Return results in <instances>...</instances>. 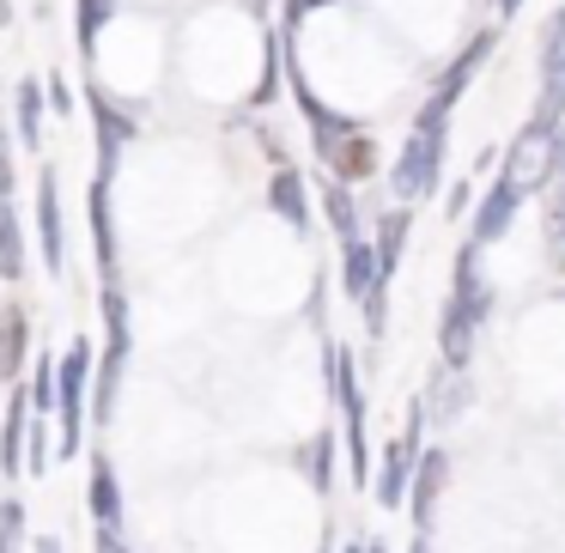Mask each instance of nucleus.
Segmentation results:
<instances>
[{"label":"nucleus","instance_id":"nucleus-1","mask_svg":"<svg viewBox=\"0 0 565 553\" xmlns=\"http://www.w3.org/2000/svg\"><path fill=\"white\" fill-rule=\"evenodd\" d=\"M310 128H317V152H322L334 183H365V177H377V147H371V135H359L347 116L322 110Z\"/></svg>","mask_w":565,"mask_h":553},{"label":"nucleus","instance_id":"nucleus-2","mask_svg":"<svg viewBox=\"0 0 565 553\" xmlns=\"http://www.w3.org/2000/svg\"><path fill=\"white\" fill-rule=\"evenodd\" d=\"M492 50H499V31H475V38H468V50L456 55V62L444 67V79L426 92V104H419L414 128H450L456 98H462V92H468V79H475L480 67H487V55H492Z\"/></svg>","mask_w":565,"mask_h":553},{"label":"nucleus","instance_id":"nucleus-3","mask_svg":"<svg viewBox=\"0 0 565 553\" xmlns=\"http://www.w3.org/2000/svg\"><path fill=\"white\" fill-rule=\"evenodd\" d=\"M86 383H92V341H74L55 365V414H62V456H79V432H86Z\"/></svg>","mask_w":565,"mask_h":553},{"label":"nucleus","instance_id":"nucleus-4","mask_svg":"<svg viewBox=\"0 0 565 553\" xmlns=\"http://www.w3.org/2000/svg\"><path fill=\"white\" fill-rule=\"evenodd\" d=\"M438 177H444V128H414L407 147L395 152V171H390L395 201H402V208L426 201L431 189H438Z\"/></svg>","mask_w":565,"mask_h":553},{"label":"nucleus","instance_id":"nucleus-5","mask_svg":"<svg viewBox=\"0 0 565 553\" xmlns=\"http://www.w3.org/2000/svg\"><path fill=\"white\" fill-rule=\"evenodd\" d=\"M565 128V123H559ZM559 128H541L529 123L523 135H516V147L504 152V183H516L523 195H535V189H547L553 177H559Z\"/></svg>","mask_w":565,"mask_h":553},{"label":"nucleus","instance_id":"nucleus-6","mask_svg":"<svg viewBox=\"0 0 565 553\" xmlns=\"http://www.w3.org/2000/svg\"><path fill=\"white\" fill-rule=\"evenodd\" d=\"M529 123H541V128L565 123V7L541 25V98Z\"/></svg>","mask_w":565,"mask_h":553},{"label":"nucleus","instance_id":"nucleus-7","mask_svg":"<svg viewBox=\"0 0 565 553\" xmlns=\"http://www.w3.org/2000/svg\"><path fill=\"white\" fill-rule=\"evenodd\" d=\"M419 426H426V407L414 402L407 414V432L383 444V462H377V504H407V480H414V462H419Z\"/></svg>","mask_w":565,"mask_h":553},{"label":"nucleus","instance_id":"nucleus-8","mask_svg":"<svg viewBox=\"0 0 565 553\" xmlns=\"http://www.w3.org/2000/svg\"><path fill=\"white\" fill-rule=\"evenodd\" d=\"M444 487H450V450H419V462H414V480H407V517H414V529L426 535L431 529V517H438V499H444Z\"/></svg>","mask_w":565,"mask_h":553},{"label":"nucleus","instance_id":"nucleus-9","mask_svg":"<svg viewBox=\"0 0 565 553\" xmlns=\"http://www.w3.org/2000/svg\"><path fill=\"white\" fill-rule=\"evenodd\" d=\"M38 249H43V268L50 274L67 268V225H62V183H55V164L38 171Z\"/></svg>","mask_w":565,"mask_h":553},{"label":"nucleus","instance_id":"nucleus-10","mask_svg":"<svg viewBox=\"0 0 565 553\" xmlns=\"http://www.w3.org/2000/svg\"><path fill=\"white\" fill-rule=\"evenodd\" d=\"M341 286L353 305H371L377 293H390V280H383L377 268V249L365 244V237H341Z\"/></svg>","mask_w":565,"mask_h":553},{"label":"nucleus","instance_id":"nucleus-11","mask_svg":"<svg viewBox=\"0 0 565 553\" xmlns=\"http://www.w3.org/2000/svg\"><path fill=\"white\" fill-rule=\"evenodd\" d=\"M516 208H523V189L516 183H492L487 195L475 201V225H468V237H475V244H499L504 232H511V220H516Z\"/></svg>","mask_w":565,"mask_h":553},{"label":"nucleus","instance_id":"nucleus-12","mask_svg":"<svg viewBox=\"0 0 565 553\" xmlns=\"http://www.w3.org/2000/svg\"><path fill=\"white\" fill-rule=\"evenodd\" d=\"M475 341H480V317L462 305V298H444V317H438L444 365H450V371H468V359H475Z\"/></svg>","mask_w":565,"mask_h":553},{"label":"nucleus","instance_id":"nucleus-13","mask_svg":"<svg viewBox=\"0 0 565 553\" xmlns=\"http://www.w3.org/2000/svg\"><path fill=\"white\" fill-rule=\"evenodd\" d=\"M92 116H98V177H116V159L135 140V123L104 98V86H92Z\"/></svg>","mask_w":565,"mask_h":553},{"label":"nucleus","instance_id":"nucleus-14","mask_svg":"<svg viewBox=\"0 0 565 553\" xmlns=\"http://www.w3.org/2000/svg\"><path fill=\"white\" fill-rule=\"evenodd\" d=\"M86 504L104 529H122V487H116V462L104 450H92V475H86Z\"/></svg>","mask_w":565,"mask_h":553},{"label":"nucleus","instance_id":"nucleus-15","mask_svg":"<svg viewBox=\"0 0 565 553\" xmlns=\"http://www.w3.org/2000/svg\"><path fill=\"white\" fill-rule=\"evenodd\" d=\"M86 213H92V244H98V274H104V280H116V220H110V177H92Z\"/></svg>","mask_w":565,"mask_h":553},{"label":"nucleus","instance_id":"nucleus-16","mask_svg":"<svg viewBox=\"0 0 565 553\" xmlns=\"http://www.w3.org/2000/svg\"><path fill=\"white\" fill-rule=\"evenodd\" d=\"M25 353H31V322H25V310H19V305H7V310H0V377H7V383L25 371Z\"/></svg>","mask_w":565,"mask_h":553},{"label":"nucleus","instance_id":"nucleus-17","mask_svg":"<svg viewBox=\"0 0 565 553\" xmlns=\"http://www.w3.org/2000/svg\"><path fill=\"white\" fill-rule=\"evenodd\" d=\"M268 208L280 213L286 225H298V232H305L310 225V201H305V177L292 171V164H280V171H274V183H268Z\"/></svg>","mask_w":565,"mask_h":553},{"label":"nucleus","instance_id":"nucleus-18","mask_svg":"<svg viewBox=\"0 0 565 553\" xmlns=\"http://www.w3.org/2000/svg\"><path fill=\"white\" fill-rule=\"evenodd\" d=\"M25 432H31V402H25V390H13V402H7V426H0V468H7V475L25 468Z\"/></svg>","mask_w":565,"mask_h":553},{"label":"nucleus","instance_id":"nucleus-19","mask_svg":"<svg viewBox=\"0 0 565 553\" xmlns=\"http://www.w3.org/2000/svg\"><path fill=\"white\" fill-rule=\"evenodd\" d=\"M13 110H19V147L38 152L43 147V110H50L43 79H19V86H13Z\"/></svg>","mask_w":565,"mask_h":553},{"label":"nucleus","instance_id":"nucleus-20","mask_svg":"<svg viewBox=\"0 0 565 553\" xmlns=\"http://www.w3.org/2000/svg\"><path fill=\"white\" fill-rule=\"evenodd\" d=\"M407 220H414L407 208H390V213L377 220V237H371V249H377V268H383V280H390V274L402 268V249H407Z\"/></svg>","mask_w":565,"mask_h":553},{"label":"nucleus","instance_id":"nucleus-21","mask_svg":"<svg viewBox=\"0 0 565 553\" xmlns=\"http://www.w3.org/2000/svg\"><path fill=\"white\" fill-rule=\"evenodd\" d=\"M462 402H468V377L444 365L438 377H431V390H426V402H419V407H426V419H456V414H462Z\"/></svg>","mask_w":565,"mask_h":553},{"label":"nucleus","instance_id":"nucleus-22","mask_svg":"<svg viewBox=\"0 0 565 553\" xmlns=\"http://www.w3.org/2000/svg\"><path fill=\"white\" fill-rule=\"evenodd\" d=\"M541 237H547V262L565 274V177L547 183V208H541Z\"/></svg>","mask_w":565,"mask_h":553},{"label":"nucleus","instance_id":"nucleus-23","mask_svg":"<svg viewBox=\"0 0 565 553\" xmlns=\"http://www.w3.org/2000/svg\"><path fill=\"white\" fill-rule=\"evenodd\" d=\"M0 280H25V225L0 201Z\"/></svg>","mask_w":565,"mask_h":553},{"label":"nucleus","instance_id":"nucleus-24","mask_svg":"<svg viewBox=\"0 0 565 553\" xmlns=\"http://www.w3.org/2000/svg\"><path fill=\"white\" fill-rule=\"evenodd\" d=\"M122 365H128V359H116V353H104V365H92V419H98V426H110V414H116V383H122Z\"/></svg>","mask_w":565,"mask_h":553},{"label":"nucleus","instance_id":"nucleus-25","mask_svg":"<svg viewBox=\"0 0 565 553\" xmlns=\"http://www.w3.org/2000/svg\"><path fill=\"white\" fill-rule=\"evenodd\" d=\"M334 450H341V438H334V432H317V438L305 444V456H298L317 492H329V487H334Z\"/></svg>","mask_w":565,"mask_h":553},{"label":"nucleus","instance_id":"nucleus-26","mask_svg":"<svg viewBox=\"0 0 565 553\" xmlns=\"http://www.w3.org/2000/svg\"><path fill=\"white\" fill-rule=\"evenodd\" d=\"M322 213H329V225L341 237H359V201H353V183H322Z\"/></svg>","mask_w":565,"mask_h":553},{"label":"nucleus","instance_id":"nucleus-27","mask_svg":"<svg viewBox=\"0 0 565 553\" xmlns=\"http://www.w3.org/2000/svg\"><path fill=\"white\" fill-rule=\"evenodd\" d=\"M25 402H31V414H38V419L55 407V359H50V353H43L38 365H31V390H25Z\"/></svg>","mask_w":565,"mask_h":553},{"label":"nucleus","instance_id":"nucleus-28","mask_svg":"<svg viewBox=\"0 0 565 553\" xmlns=\"http://www.w3.org/2000/svg\"><path fill=\"white\" fill-rule=\"evenodd\" d=\"M116 19V0H79V50H98V31Z\"/></svg>","mask_w":565,"mask_h":553},{"label":"nucleus","instance_id":"nucleus-29","mask_svg":"<svg viewBox=\"0 0 565 553\" xmlns=\"http://www.w3.org/2000/svg\"><path fill=\"white\" fill-rule=\"evenodd\" d=\"M19 547H25V504L0 499V553H19Z\"/></svg>","mask_w":565,"mask_h":553},{"label":"nucleus","instance_id":"nucleus-30","mask_svg":"<svg viewBox=\"0 0 565 553\" xmlns=\"http://www.w3.org/2000/svg\"><path fill=\"white\" fill-rule=\"evenodd\" d=\"M50 468V426L31 414V432H25V475H43Z\"/></svg>","mask_w":565,"mask_h":553},{"label":"nucleus","instance_id":"nucleus-31","mask_svg":"<svg viewBox=\"0 0 565 553\" xmlns=\"http://www.w3.org/2000/svg\"><path fill=\"white\" fill-rule=\"evenodd\" d=\"M43 98H50V110H55V116H67V110H74V92H67V79H62V74H50V79H43Z\"/></svg>","mask_w":565,"mask_h":553},{"label":"nucleus","instance_id":"nucleus-32","mask_svg":"<svg viewBox=\"0 0 565 553\" xmlns=\"http://www.w3.org/2000/svg\"><path fill=\"white\" fill-rule=\"evenodd\" d=\"M13 140H7V128H0V201H13Z\"/></svg>","mask_w":565,"mask_h":553},{"label":"nucleus","instance_id":"nucleus-33","mask_svg":"<svg viewBox=\"0 0 565 553\" xmlns=\"http://www.w3.org/2000/svg\"><path fill=\"white\" fill-rule=\"evenodd\" d=\"M444 213H450V220L475 213V189H468V183H456V189H450V201H444Z\"/></svg>","mask_w":565,"mask_h":553},{"label":"nucleus","instance_id":"nucleus-34","mask_svg":"<svg viewBox=\"0 0 565 553\" xmlns=\"http://www.w3.org/2000/svg\"><path fill=\"white\" fill-rule=\"evenodd\" d=\"M92 553H135V547L122 541V529H104L98 523V547H92Z\"/></svg>","mask_w":565,"mask_h":553},{"label":"nucleus","instance_id":"nucleus-35","mask_svg":"<svg viewBox=\"0 0 565 553\" xmlns=\"http://www.w3.org/2000/svg\"><path fill=\"white\" fill-rule=\"evenodd\" d=\"M31 553H62V541H55V535H38V541H31Z\"/></svg>","mask_w":565,"mask_h":553},{"label":"nucleus","instance_id":"nucleus-36","mask_svg":"<svg viewBox=\"0 0 565 553\" xmlns=\"http://www.w3.org/2000/svg\"><path fill=\"white\" fill-rule=\"evenodd\" d=\"M516 7H523V0H492V13H499V19H511Z\"/></svg>","mask_w":565,"mask_h":553},{"label":"nucleus","instance_id":"nucleus-37","mask_svg":"<svg viewBox=\"0 0 565 553\" xmlns=\"http://www.w3.org/2000/svg\"><path fill=\"white\" fill-rule=\"evenodd\" d=\"M407 553H431V541H426V535H419V541H414V547H407Z\"/></svg>","mask_w":565,"mask_h":553},{"label":"nucleus","instance_id":"nucleus-38","mask_svg":"<svg viewBox=\"0 0 565 553\" xmlns=\"http://www.w3.org/2000/svg\"><path fill=\"white\" fill-rule=\"evenodd\" d=\"M365 553H390V547H383V541H365Z\"/></svg>","mask_w":565,"mask_h":553},{"label":"nucleus","instance_id":"nucleus-39","mask_svg":"<svg viewBox=\"0 0 565 553\" xmlns=\"http://www.w3.org/2000/svg\"><path fill=\"white\" fill-rule=\"evenodd\" d=\"M347 553H365V541H347Z\"/></svg>","mask_w":565,"mask_h":553},{"label":"nucleus","instance_id":"nucleus-40","mask_svg":"<svg viewBox=\"0 0 565 553\" xmlns=\"http://www.w3.org/2000/svg\"><path fill=\"white\" fill-rule=\"evenodd\" d=\"M322 553H329V547H322Z\"/></svg>","mask_w":565,"mask_h":553}]
</instances>
